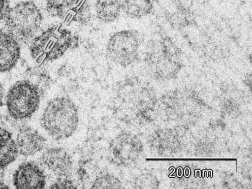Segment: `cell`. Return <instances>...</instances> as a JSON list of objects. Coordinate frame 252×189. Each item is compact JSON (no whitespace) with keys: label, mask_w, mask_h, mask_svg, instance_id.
I'll return each mask as SVG.
<instances>
[{"label":"cell","mask_w":252,"mask_h":189,"mask_svg":"<svg viewBox=\"0 0 252 189\" xmlns=\"http://www.w3.org/2000/svg\"><path fill=\"white\" fill-rule=\"evenodd\" d=\"M13 183L17 189H43L46 185V177L36 163L26 162L14 172Z\"/></svg>","instance_id":"6"},{"label":"cell","mask_w":252,"mask_h":189,"mask_svg":"<svg viewBox=\"0 0 252 189\" xmlns=\"http://www.w3.org/2000/svg\"><path fill=\"white\" fill-rule=\"evenodd\" d=\"M78 122L77 107L66 96H58L50 100L40 119L43 129L57 140L71 136L77 129Z\"/></svg>","instance_id":"1"},{"label":"cell","mask_w":252,"mask_h":189,"mask_svg":"<svg viewBox=\"0 0 252 189\" xmlns=\"http://www.w3.org/2000/svg\"><path fill=\"white\" fill-rule=\"evenodd\" d=\"M42 22V15L38 6L32 1L18 2L11 7L5 19L8 32L17 40L32 39Z\"/></svg>","instance_id":"3"},{"label":"cell","mask_w":252,"mask_h":189,"mask_svg":"<svg viewBox=\"0 0 252 189\" xmlns=\"http://www.w3.org/2000/svg\"><path fill=\"white\" fill-rule=\"evenodd\" d=\"M19 150L12 134L6 130L0 131V168H4L17 158Z\"/></svg>","instance_id":"11"},{"label":"cell","mask_w":252,"mask_h":189,"mask_svg":"<svg viewBox=\"0 0 252 189\" xmlns=\"http://www.w3.org/2000/svg\"><path fill=\"white\" fill-rule=\"evenodd\" d=\"M140 46V37L137 32L133 30L119 31L108 40L107 55L113 63L126 67L138 57Z\"/></svg>","instance_id":"5"},{"label":"cell","mask_w":252,"mask_h":189,"mask_svg":"<svg viewBox=\"0 0 252 189\" xmlns=\"http://www.w3.org/2000/svg\"><path fill=\"white\" fill-rule=\"evenodd\" d=\"M52 189H64V188H76L73 183L69 180L64 179H59L58 181L55 183L50 187Z\"/></svg>","instance_id":"15"},{"label":"cell","mask_w":252,"mask_h":189,"mask_svg":"<svg viewBox=\"0 0 252 189\" xmlns=\"http://www.w3.org/2000/svg\"><path fill=\"white\" fill-rule=\"evenodd\" d=\"M20 55L19 40L9 32L0 31V72L12 70L18 62Z\"/></svg>","instance_id":"8"},{"label":"cell","mask_w":252,"mask_h":189,"mask_svg":"<svg viewBox=\"0 0 252 189\" xmlns=\"http://www.w3.org/2000/svg\"><path fill=\"white\" fill-rule=\"evenodd\" d=\"M119 179L109 174L98 176L92 185L93 189H119L121 188Z\"/></svg>","instance_id":"13"},{"label":"cell","mask_w":252,"mask_h":189,"mask_svg":"<svg viewBox=\"0 0 252 189\" xmlns=\"http://www.w3.org/2000/svg\"><path fill=\"white\" fill-rule=\"evenodd\" d=\"M42 164L60 177L68 176L72 167V161L66 151L61 148L48 149L40 158Z\"/></svg>","instance_id":"9"},{"label":"cell","mask_w":252,"mask_h":189,"mask_svg":"<svg viewBox=\"0 0 252 189\" xmlns=\"http://www.w3.org/2000/svg\"><path fill=\"white\" fill-rule=\"evenodd\" d=\"M137 141L132 134L123 132L114 138L110 145L113 157L121 164L129 165L136 157Z\"/></svg>","instance_id":"7"},{"label":"cell","mask_w":252,"mask_h":189,"mask_svg":"<svg viewBox=\"0 0 252 189\" xmlns=\"http://www.w3.org/2000/svg\"><path fill=\"white\" fill-rule=\"evenodd\" d=\"M38 87L28 80L15 83L6 96V105L11 117L22 120L31 118L38 108L40 101Z\"/></svg>","instance_id":"4"},{"label":"cell","mask_w":252,"mask_h":189,"mask_svg":"<svg viewBox=\"0 0 252 189\" xmlns=\"http://www.w3.org/2000/svg\"><path fill=\"white\" fill-rule=\"evenodd\" d=\"M10 8L9 0H0V22L5 20Z\"/></svg>","instance_id":"14"},{"label":"cell","mask_w":252,"mask_h":189,"mask_svg":"<svg viewBox=\"0 0 252 189\" xmlns=\"http://www.w3.org/2000/svg\"><path fill=\"white\" fill-rule=\"evenodd\" d=\"M16 142L19 152L27 157L41 151L45 147L46 140L37 130L24 126L19 130Z\"/></svg>","instance_id":"10"},{"label":"cell","mask_w":252,"mask_h":189,"mask_svg":"<svg viewBox=\"0 0 252 189\" xmlns=\"http://www.w3.org/2000/svg\"><path fill=\"white\" fill-rule=\"evenodd\" d=\"M4 89L2 85L0 82V107L3 104V99L4 97Z\"/></svg>","instance_id":"16"},{"label":"cell","mask_w":252,"mask_h":189,"mask_svg":"<svg viewBox=\"0 0 252 189\" xmlns=\"http://www.w3.org/2000/svg\"><path fill=\"white\" fill-rule=\"evenodd\" d=\"M120 8L117 2L108 0L100 4L97 8L98 18L105 23L112 22L118 19Z\"/></svg>","instance_id":"12"},{"label":"cell","mask_w":252,"mask_h":189,"mask_svg":"<svg viewBox=\"0 0 252 189\" xmlns=\"http://www.w3.org/2000/svg\"><path fill=\"white\" fill-rule=\"evenodd\" d=\"M77 40L60 26H52L32 38L30 54L36 63L41 64L59 58L67 48L75 47Z\"/></svg>","instance_id":"2"}]
</instances>
